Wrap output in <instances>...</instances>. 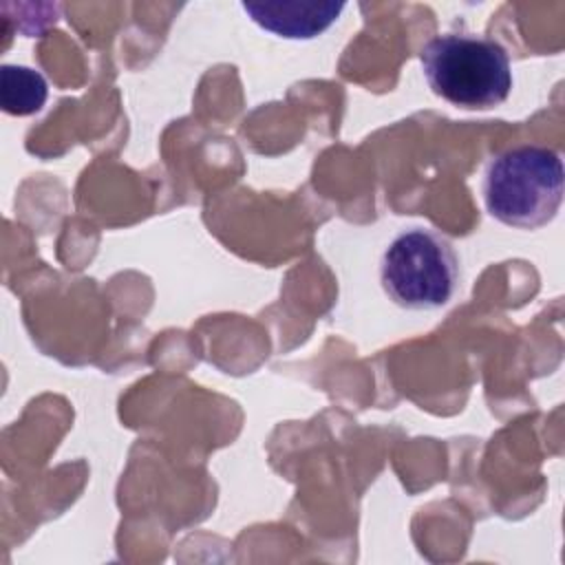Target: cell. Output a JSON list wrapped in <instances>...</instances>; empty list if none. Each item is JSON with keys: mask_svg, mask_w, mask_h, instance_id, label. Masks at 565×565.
Wrapping results in <instances>:
<instances>
[{"mask_svg": "<svg viewBox=\"0 0 565 565\" xmlns=\"http://www.w3.org/2000/svg\"><path fill=\"white\" fill-rule=\"evenodd\" d=\"M49 97L44 75L31 66L4 64L0 71V104L9 115L26 117L38 113Z\"/></svg>", "mask_w": 565, "mask_h": 565, "instance_id": "obj_5", "label": "cell"}, {"mask_svg": "<svg viewBox=\"0 0 565 565\" xmlns=\"http://www.w3.org/2000/svg\"><path fill=\"white\" fill-rule=\"evenodd\" d=\"M243 11L265 31L289 40H311L324 33L342 13L335 0H245Z\"/></svg>", "mask_w": 565, "mask_h": 565, "instance_id": "obj_4", "label": "cell"}, {"mask_svg": "<svg viewBox=\"0 0 565 565\" xmlns=\"http://www.w3.org/2000/svg\"><path fill=\"white\" fill-rule=\"evenodd\" d=\"M422 71L435 95L461 108H494L512 90V68L505 49L481 35L446 33L433 38L419 53Z\"/></svg>", "mask_w": 565, "mask_h": 565, "instance_id": "obj_2", "label": "cell"}, {"mask_svg": "<svg viewBox=\"0 0 565 565\" xmlns=\"http://www.w3.org/2000/svg\"><path fill=\"white\" fill-rule=\"evenodd\" d=\"M563 161L543 146H519L492 157L483 172V203L492 218L519 230L550 223L563 201Z\"/></svg>", "mask_w": 565, "mask_h": 565, "instance_id": "obj_1", "label": "cell"}, {"mask_svg": "<svg viewBox=\"0 0 565 565\" xmlns=\"http://www.w3.org/2000/svg\"><path fill=\"white\" fill-rule=\"evenodd\" d=\"M380 282L386 296L404 309H437L455 296L459 258L441 234L411 227L399 232L384 249Z\"/></svg>", "mask_w": 565, "mask_h": 565, "instance_id": "obj_3", "label": "cell"}]
</instances>
